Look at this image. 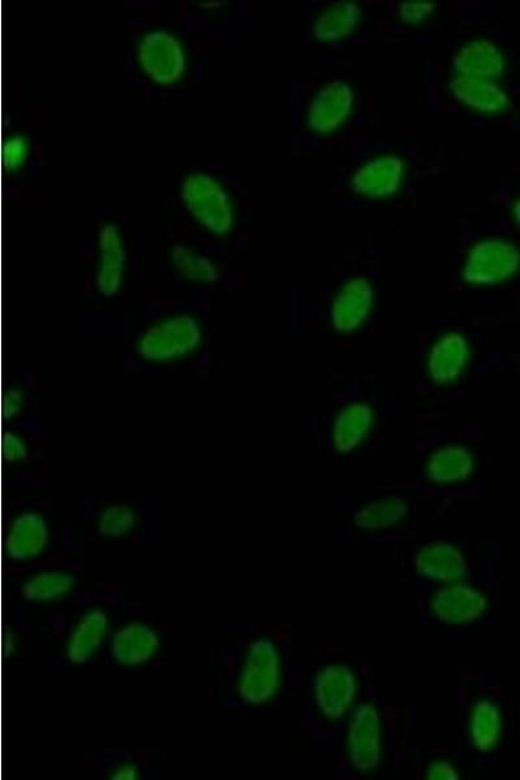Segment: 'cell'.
Masks as SVG:
<instances>
[{
  "label": "cell",
  "mask_w": 520,
  "mask_h": 780,
  "mask_svg": "<svg viewBox=\"0 0 520 780\" xmlns=\"http://www.w3.org/2000/svg\"><path fill=\"white\" fill-rule=\"evenodd\" d=\"M361 15V7L357 3H333L318 17L313 32L322 41H338L357 28Z\"/></svg>",
  "instance_id": "19"
},
{
  "label": "cell",
  "mask_w": 520,
  "mask_h": 780,
  "mask_svg": "<svg viewBox=\"0 0 520 780\" xmlns=\"http://www.w3.org/2000/svg\"><path fill=\"white\" fill-rule=\"evenodd\" d=\"M502 716L495 704L482 702L473 708L470 732L479 751L490 753L496 748L502 735Z\"/></svg>",
  "instance_id": "21"
},
{
  "label": "cell",
  "mask_w": 520,
  "mask_h": 780,
  "mask_svg": "<svg viewBox=\"0 0 520 780\" xmlns=\"http://www.w3.org/2000/svg\"><path fill=\"white\" fill-rule=\"evenodd\" d=\"M515 215H516L518 224L520 225V199L515 206Z\"/></svg>",
  "instance_id": "29"
},
{
  "label": "cell",
  "mask_w": 520,
  "mask_h": 780,
  "mask_svg": "<svg viewBox=\"0 0 520 780\" xmlns=\"http://www.w3.org/2000/svg\"><path fill=\"white\" fill-rule=\"evenodd\" d=\"M202 329L195 318L176 315L162 320L144 333L138 352L148 361L165 362L195 351L202 343Z\"/></svg>",
  "instance_id": "1"
},
{
  "label": "cell",
  "mask_w": 520,
  "mask_h": 780,
  "mask_svg": "<svg viewBox=\"0 0 520 780\" xmlns=\"http://www.w3.org/2000/svg\"><path fill=\"white\" fill-rule=\"evenodd\" d=\"M451 91L457 101L482 112H498L509 104L506 92L492 79L458 76Z\"/></svg>",
  "instance_id": "14"
},
{
  "label": "cell",
  "mask_w": 520,
  "mask_h": 780,
  "mask_svg": "<svg viewBox=\"0 0 520 780\" xmlns=\"http://www.w3.org/2000/svg\"><path fill=\"white\" fill-rule=\"evenodd\" d=\"M455 70L461 76L492 79L504 75L505 60L495 44L480 39L457 52Z\"/></svg>",
  "instance_id": "12"
},
{
  "label": "cell",
  "mask_w": 520,
  "mask_h": 780,
  "mask_svg": "<svg viewBox=\"0 0 520 780\" xmlns=\"http://www.w3.org/2000/svg\"><path fill=\"white\" fill-rule=\"evenodd\" d=\"M357 696V682L349 669L332 665L319 672L315 699L319 709L330 719L342 718Z\"/></svg>",
  "instance_id": "5"
},
{
  "label": "cell",
  "mask_w": 520,
  "mask_h": 780,
  "mask_svg": "<svg viewBox=\"0 0 520 780\" xmlns=\"http://www.w3.org/2000/svg\"><path fill=\"white\" fill-rule=\"evenodd\" d=\"M136 775V769L133 768V766H128V768L120 770L116 775H113L112 779H135Z\"/></svg>",
  "instance_id": "28"
},
{
  "label": "cell",
  "mask_w": 520,
  "mask_h": 780,
  "mask_svg": "<svg viewBox=\"0 0 520 780\" xmlns=\"http://www.w3.org/2000/svg\"><path fill=\"white\" fill-rule=\"evenodd\" d=\"M426 779L431 780H458V772L453 768L451 764L446 762H439L430 766L425 775Z\"/></svg>",
  "instance_id": "26"
},
{
  "label": "cell",
  "mask_w": 520,
  "mask_h": 780,
  "mask_svg": "<svg viewBox=\"0 0 520 780\" xmlns=\"http://www.w3.org/2000/svg\"><path fill=\"white\" fill-rule=\"evenodd\" d=\"M159 646V636L150 627L129 624L120 629L112 639L111 656L117 663L136 666L149 661Z\"/></svg>",
  "instance_id": "11"
},
{
  "label": "cell",
  "mask_w": 520,
  "mask_h": 780,
  "mask_svg": "<svg viewBox=\"0 0 520 780\" xmlns=\"http://www.w3.org/2000/svg\"><path fill=\"white\" fill-rule=\"evenodd\" d=\"M10 451L11 459H13V461H15V459H24L26 457L24 444L13 436L11 437Z\"/></svg>",
  "instance_id": "27"
},
{
  "label": "cell",
  "mask_w": 520,
  "mask_h": 780,
  "mask_svg": "<svg viewBox=\"0 0 520 780\" xmlns=\"http://www.w3.org/2000/svg\"><path fill=\"white\" fill-rule=\"evenodd\" d=\"M355 95L350 86L344 82L326 85L313 97L309 120L313 131L329 133L338 128L348 120Z\"/></svg>",
  "instance_id": "6"
},
{
  "label": "cell",
  "mask_w": 520,
  "mask_h": 780,
  "mask_svg": "<svg viewBox=\"0 0 520 780\" xmlns=\"http://www.w3.org/2000/svg\"><path fill=\"white\" fill-rule=\"evenodd\" d=\"M469 356V345L465 337L453 333L438 339L430 355L432 379L438 384L453 382L461 375Z\"/></svg>",
  "instance_id": "13"
},
{
  "label": "cell",
  "mask_w": 520,
  "mask_h": 780,
  "mask_svg": "<svg viewBox=\"0 0 520 780\" xmlns=\"http://www.w3.org/2000/svg\"><path fill=\"white\" fill-rule=\"evenodd\" d=\"M350 759L359 772H370L380 762V718L375 708L363 704L356 710L348 730Z\"/></svg>",
  "instance_id": "4"
},
{
  "label": "cell",
  "mask_w": 520,
  "mask_h": 780,
  "mask_svg": "<svg viewBox=\"0 0 520 780\" xmlns=\"http://www.w3.org/2000/svg\"><path fill=\"white\" fill-rule=\"evenodd\" d=\"M136 523L135 512L128 506L113 505L99 519V532L107 537H122Z\"/></svg>",
  "instance_id": "23"
},
{
  "label": "cell",
  "mask_w": 520,
  "mask_h": 780,
  "mask_svg": "<svg viewBox=\"0 0 520 780\" xmlns=\"http://www.w3.org/2000/svg\"><path fill=\"white\" fill-rule=\"evenodd\" d=\"M109 631V617L102 609L91 610L79 622L69 644V658L75 664H85L95 655Z\"/></svg>",
  "instance_id": "18"
},
{
  "label": "cell",
  "mask_w": 520,
  "mask_h": 780,
  "mask_svg": "<svg viewBox=\"0 0 520 780\" xmlns=\"http://www.w3.org/2000/svg\"><path fill=\"white\" fill-rule=\"evenodd\" d=\"M282 659L276 646L269 640H258L250 646L246 657L239 695L246 703L260 705L269 702L278 689Z\"/></svg>",
  "instance_id": "2"
},
{
  "label": "cell",
  "mask_w": 520,
  "mask_h": 780,
  "mask_svg": "<svg viewBox=\"0 0 520 780\" xmlns=\"http://www.w3.org/2000/svg\"><path fill=\"white\" fill-rule=\"evenodd\" d=\"M404 163L396 157H384L372 160L352 176V188L372 198L393 195L403 183Z\"/></svg>",
  "instance_id": "10"
},
{
  "label": "cell",
  "mask_w": 520,
  "mask_h": 780,
  "mask_svg": "<svg viewBox=\"0 0 520 780\" xmlns=\"http://www.w3.org/2000/svg\"><path fill=\"white\" fill-rule=\"evenodd\" d=\"M486 609V599L472 586L455 584L436 592L432 610L444 623H468L476 621Z\"/></svg>",
  "instance_id": "7"
},
{
  "label": "cell",
  "mask_w": 520,
  "mask_h": 780,
  "mask_svg": "<svg viewBox=\"0 0 520 780\" xmlns=\"http://www.w3.org/2000/svg\"><path fill=\"white\" fill-rule=\"evenodd\" d=\"M519 267L520 252L515 245L490 239L471 250L463 277L473 285H493L515 275Z\"/></svg>",
  "instance_id": "3"
},
{
  "label": "cell",
  "mask_w": 520,
  "mask_h": 780,
  "mask_svg": "<svg viewBox=\"0 0 520 780\" xmlns=\"http://www.w3.org/2000/svg\"><path fill=\"white\" fill-rule=\"evenodd\" d=\"M73 585V577L63 571H46L38 573L24 585V597L32 603L51 602L65 595Z\"/></svg>",
  "instance_id": "22"
},
{
  "label": "cell",
  "mask_w": 520,
  "mask_h": 780,
  "mask_svg": "<svg viewBox=\"0 0 520 780\" xmlns=\"http://www.w3.org/2000/svg\"><path fill=\"white\" fill-rule=\"evenodd\" d=\"M173 262L186 277L198 280V282L212 283L218 277L215 265L209 259L190 255V252H175Z\"/></svg>",
  "instance_id": "24"
},
{
  "label": "cell",
  "mask_w": 520,
  "mask_h": 780,
  "mask_svg": "<svg viewBox=\"0 0 520 780\" xmlns=\"http://www.w3.org/2000/svg\"><path fill=\"white\" fill-rule=\"evenodd\" d=\"M372 297L369 280L364 277L350 280L337 293L332 306V322L336 330L352 332L359 329L372 309Z\"/></svg>",
  "instance_id": "8"
},
{
  "label": "cell",
  "mask_w": 520,
  "mask_h": 780,
  "mask_svg": "<svg viewBox=\"0 0 520 780\" xmlns=\"http://www.w3.org/2000/svg\"><path fill=\"white\" fill-rule=\"evenodd\" d=\"M46 520L38 515H24L13 522L9 536V552L15 559L33 558L48 544Z\"/></svg>",
  "instance_id": "16"
},
{
  "label": "cell",
  "mask_w": 520,
  "mask_h": 780,
  "mask_svg": "<svg viewBox=\"0 0 520 780\" xmlns=\"http://www.w3.org/2000/svg\"><path fill=\"white\" fill-rule=\"evenodd\" d=\"M433 9H435V5L430 2L403 3L399 5V15H401L406 23L418 24L423 22L425 17H429Z\"/></svg>",
  "instance_id": "25"
},
{
  "label": "cell",
  "mask_w": 520,
  "mask_h": 780,
  "mask_svg": "<svg viewBox=\"0 0 520 780\" xmlns=\"http://www.w3.org/2000/svg\"><path fill=\"white\" fill-rule=\"evenodd\" d=\"M372 420V409L364 403L351 404L339 412L333 425V444L336 450H355L369 432Z\"/></svg>",
  "instance_id": "15"
},
{
  "label": "cell",
  "mask_w": 520,
  "mask_h": 780,
  "mask_svg": "<svg viewBox=\"0 0 520 780\" xmlns=\"http://www.w3.org/2000/svg\"><path fill=\"white\" fill-rule=\"evenodd\" d=\"M473 471V457L458 445H448L433 453L426 463V475L435 483H457Z\"/></svg>",
  "instance_id": "17"
},
{
  "label": "cell",
  "mask_w": 520,
  "mask_h": 780,
  "mask_svg": "<svg viewBox=\"0 0 520 780\" xmlns=\"http://www.w3.org/2000/svg\"><path fill=\"white\" fill-rule=\"evenodd\" d=\"M416 568L420 575L451 583L468 573V562L457 546L446 543H430L417 553Z\"/></svg>",
  "instance_id": "9"
},
{
  "label": "cell",
  "mask_w": 520,
  "mask_h": 780,
  "mask_svg": "<svg viewBox=\"0 0 520 780\" xmlns=\"http://www.w3.org/2000/svg\"><path fill=\"white\" fill-rule=\"evenodd\" d=\"M408 512L409 505L403 498H382L356 512L355 524L362 530H382L398 523Z\"/></svg>",
  "instance_id": "20"
}]
</instances>
